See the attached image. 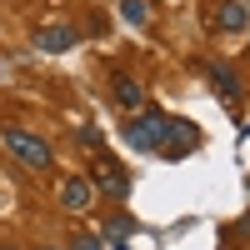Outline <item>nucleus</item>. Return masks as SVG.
<instances>
[{
  "mask_svg": "<svg viewBox=\"0 0 250 250\" xmlns=\"http://www.w3.org/2000/svg\"><path fill=\"white\" fill-rule=\"evenodd\" d=\"M90 200H95V185L85 175H65L60 180V205H65V210H90Z\"/></svg>",
  "mask_w": 250,
  "mask_h": 250,
  "instance_id": "nucleus-5",
  "label": "nucleus"
},
{
  "mask_svg": "<svg viewBox=\"0 0 250 250\" xmlns=\"http://www.w3.org/2000/svg\"><path fill=\"white\" fill-rule=\"evenodd\" d=\"M0 140H5V150H10L20 165H30V170H50V165H55V155H50L45 135L25 130V125H5V130H0Z\"/></svg>",
  "mask_w": 250,
  "mask_h": 250,
  "instance_id": "nucleus-1",
  "label": "nucleus"
},
{
  "mask_svg": "<svg viewBox=\"0 0 250 250\" xmlns=\"http://www.w3.org/2000/svg\"><path fill=\"white\" fill-rule=\"evenodd\" d=\"M90 185H95L100 195H110V200H125V195H130V170H125V165H115V160H100Z\"/></svg>",
  "mask_w": 250,
  "mask_h": 250,
  "instance_id": "nucleus-4",
  "label": "nucleus"
},
{
  "mask_svg": "<svg viewBox=\"0 0 250 250\" xmlns=\"http://www.w3.org/2000/svg\"><path fill=\"white\" fill-rule=\"evenodd\" d=\"M120 15L130 20V25H145V20H150V0H120Z\"/></svg>",
  "mask_w": 250,
  "mask_h": 250,
  "instance_id": "nucleus-10",
  "label": "nucleus"
},
{
  "mask_svg": "<svg viewBox=\"0 0 250 250\" xmlns=\"http://www.w3.org/2000/svg\"><path fill=\"white\" fill-rule=\"evenodd\" d=\"M200 145V130L190 120H165V145H160V155L165 160H180V155H190Z\"/></svg>",
  "mask_w": 250,
  "mask_h": 250,
  "instance_id": "nucleus-3",
  "label": "nucleus"
},
{
  "mask_svg": "<svg viewBox=\"0 0 250 250\" xmlns=\"http://www.w3.org/2000/svg\"><path fill=\"white\" fill-rule=\"evenodd\" d=\"M130 230H135V220H130V215H120V220L110 215V220H105V235H110V240H125Z\"/></svg>",
  "mask_w": 250,
  "mask_h": 250,
  "instance_id": "nucleus-11",
  "label": "nucleus"
},
{
  "mask_svg": "<svg viewBox=\"0 0 250 250\" xmlns=\"http://www.w3.org/2000/svg\"><path fill=\"white\" fill-rule=\"evenodd\" d=\"M120 135H125V145H130V150H160V145H165V115L145 105Z\"/></svg>",
  "mask_w": 250,
  "mask_h": 250,
  "instance_id": "nucleus-2",
  "label": "nucleus"
},
{
  "mask_svg": "<svg viewBox=\"0 0 250 250\" xmlns=\"http://www.w3.org/2000/svg\"><path fill=\"white\" fill-rule=\"evenodd\" d=\"M80 145H85V150H100V130H80Z\"/></svg>",
  "mask_w": 250,
  "mask_h": 250,
  "instance_id": "nucleus-13",
  "label": "nucleus"
},
{
  "mask_svg": "<svg viewBox=\"0 0 250 250\" xmlns=\"http://www.w3.org/2000/svg\"><path fill=\"white\" fill-rule=\"evenodd\" d=\"M110 250H130V245H125V240H115V245H110Z\"/></svg>",
  "mask_w": 250,
  "mask_h": 250,
  "instance_id": "nucleus-15",
  "label": "nucleus"
},
{
  "mask_svg": "<svg viewBox=\"0 0 250 250\" xmlns=\"http://www.w3.org/2000/svg\"><path fill=\"white\" fill-rule=\"evenodd\" d=\"M75 45V30L70 25H40L35 30V50L40 55H60V50H70Z\"/></svg>",
  "mask_w": 250,
  "mask_h": 250,
  "instance_id": "nucleus-8",
  "label": "nucleus"
},
{
  "mask_svg": "<svg viewBox=\"0 0 250 250\" xmlns=\"http://www.w3.org/2000/svg\"><path fill=\"white\" fill-rule=\"evenodd\" d=\"M235 235H250V215H245V220H240V225H235Z\"/></svg>",
  "mask_w": 250,
  "mask_h": 250,
  "instance_id": "nucleus-14",
  "label": "nucleus"
},
{
  "mask_svg": "<svg viewBox=\"0 0 250 250\" xmlns=\"http://www.w3.org/2000/svg\"><path fill=\"white\" fill-rule=\"evenodd\" d=\"M70 250H105V240H100V235H80Z\"/></svg>",
  "mask_w": 250,
  "mask_h": 250,
  "instance_id": "nucleus-12",
  "label": "nucleus"
},
{
  "mask_svg": "<svg viewBox=\"0 0 250 250\" xmlns=\"http://www.w3.org/2000/svg\"><path fill=\"white\" fill-rule=\"evenodd\" d=\"M215 25L230 30V35L250 30V0H220V5H215Z\"/></svg>",
  "mask_w": 250,
  "mask_h": 250,
  "instance_id": "nucleus-7",
  "label": "nucleus"
},
{
  "mask_svg": "<svg viewBox=\"0 0 250 250\" xmlns=\"http://www.w3.org/2000/svg\"><path fill=\"white\" fill-rule=\"evenodd\" d=\"M210 85H215V95L225 100V105L240 100V80L230 75V65H220V60H210Z\"/></svg>",
  "mask_w": 250,
  "mask_h": 250,
  "instance_id": "nucleus-9",
  "label": "nucleus"
},
{
  "mask_svg": "<svg viewBox=\"0 0 250 250\" xmlns=\"http://www.w3.org/2000/svg\"><path fill=\"white\" fill-rule=\"evenodd\" d=\"M110 100H115V105L120 110H145V85H140V80H130V75H115L110 80Z\"/></svg>",
  "mask_w": 250,
  "mask_h": 250,
  "instance_id": "nucleus-6",
  "label": "nucleus"
}]
</instances>
